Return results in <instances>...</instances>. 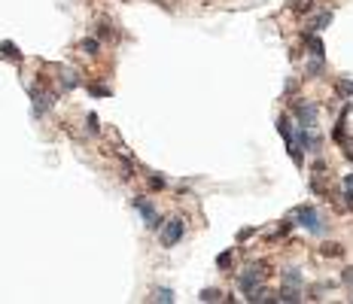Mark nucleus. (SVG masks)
Listing matches in <instances>:
<instances>
[{
	"label": "nucleus",
	"instance_id": "4468645a",
	"mask_svg": "<svg viewBox=\"0 0 353 304\" xmlns=\"http://www.w3.org/2000/svg\"><path fill=\"white\" fill-rule=\"evenodd\" d=\"M344 189H347V201L353 204V174L347 177V180H344Z\"/></svg>",
	"mask_w": 353,
	"mask_h": 304
},
{
	"label": "nucleus",
	"instance_id": "ddd939ff",
	"mask_svg": "<svg viewBox=\"0 0 353 304\" xmlns=\"http://www.w3.org/2000/svg\"><path fill=\"white\" fill-rule=\"evenodd\" d=\"M311 6H314V0H296V9H299V12H308Z\"/></svg>",
	"mask_w": 353,
	"mask_h": 304
},
{
	"label": "nucleus",
	"instance_id": "9d476101",
	"mask_svg": "<svg viewBox=\"0 0 353 304\" xmlns=\"http://www.w3.org/2000/svg\"><path fill=\"white\" fill-rule=\"evenodd\" d=\"M201 301H219V292H216V289H204V292H201Z\"/></svg>",
	"mask_w": 353,
	"mask_h": 304
},
{
	"label": "nucleus",
	"instance_id": "dca6fc26",
	"mask_svg": "<svg viewBox=\"0 0 353 304\" xmlns=\"http://www.w3.org/2000/svg\"><path fill=\"white\" fill-rule=\"evenodd\" d=\"M344 280H347V283H353V268H347V274H344Z\"/></svg>",
	"mask_w": 353,
	"mask_h": 304
},
{
	"label": "nucleus",
	"instance_id": "9b49d317",
	"mask_svg": "<svg viewBox=\"0 0 353 304\" xmlns=\"http://www.w3.org/2000/svg\"><path fill=\"white\" fill-rule=\"evenodd\" d=\"M155 298H158V301H174V292H171V289H158V292H155Z\"/></svg>",
	"mask_w": 353,
	"mask_h": 304
},
{
	"label": "nucleus",
	"instance_id": "f257e3e1",
	"mask_svg": "<svg viewBox=\"0 0 353 304\" xmlns=\"http://www.w3.org/2000/svg\"><path fill=\"white\" fill-rule=\"evenodd\" d=\"M299 219H302V225H305L308 231H314V234H320V231H323L320 216H317V210H314V207H302V210H299Z\"/></svg>",
	"mask_w": 353,
	"mask_h": 304
},
{
	"label": "nucleus",
	"instance_id": "6e6552de",
	"mask_svg": "<svg viewBox=\"0 0 353 304\" xmlns=\"http://www.w3.org/2000/svg\"><path fill=\"white\" fill-rule=\"evenodd\" d=\"M299 298H302V295H299L296 289H283V292H280V301H299Z\"/></svg>",
	"mask_w": 353,
	"mask_h": 304
},
{
	"label": "nucleus",
	"instance_id": "1a4fd4ad",
	"mask_svg": "<svg viewBox=\"0 0 353 304\" xmlns=\"http://www.w3.org/2000/svg\"><path fill=\"white\" fill-rule=\"evenodd\" d=\"M0 49H3V55H6V58H15V61H18V49H15V46H9V43H3Z\"/></svg>",
	"mask_w": 353,
	"mask_h": 304
},
{
	"label": "nucleus",
	"instance_id": "7ed1b4c3",
	"mask_svg": "<svg viewBox=\"0 0 353 304\" xmlns=\"http://www.w3.org/2000/svg\"><path fill=\"white\" fill-rule=\"evenodd\" d=\"M259 280H262V268L250 265L247 274H241V289H244V292H256V283H259Z\"/></svg>",
	"mask_w": 353,
	"mask_h": 304
},
{
	"label": "nucleus",
	"instance_id": "2eb2a0df",
	"mask_svg": "<svg viewBox=\"0 0 353 304\" xmlns=\"http://www.w3.org/2000/svg\"><path fill=\"white\" fill-rule=\"evenodd\" d=\"M94 49H98V43H94V40H88V43H82V52H88V55H94Z\"/></svg>",
	"mask_w": 353,
	"mask_h": 304
},
{
	"label": "nucleus",
	"instance_id": "0eeeda50",
	"mask_svg": "<svg viewBox=\"0 0 353 304\" xmlns=\"http://www.w3.org/2000/svg\"><path fill=\"white\" fill-rule=\"evenodd\" d=\"M329 21H332V12H320V15L311 21V27H314V30H320V27H326Z\"/></svg>",
	"mask_w": 353,
	"mask_h": 304
},
{
	"label": "nucleus",
	"instance_id": "39448f33",
	"mask_svg": "<svg viewBox=\"0 0 353 304\" xmlns=\"http://www.w3.org/2000/svg\"><path fill=\"white\" fill-rule=\"evenodd\" d=\"M299 119H302V128H311L314 119H317V107H311V104H299Z\"/></svg>",
	"mask_w": 353,
	"mask_h": 304
},
{
	"label": "nucleus",
	"instance_id": "f8f14e48",
	"mask_svg": "<svg viewBox=\"0 0 353 304\" xmlns=\"http://www.w3.org/2000/svg\"><path fill=\"white\" fill-rule=\"evenodd\" d=\"M338 253H341L338 244H326V247H323V256H338Z\"/></svg>",
	"mask_w": 353,
	"mask_h": 304
},
{
	"label": "nucleus",
	"instance_id": "423d86ee",
	"mask_svg": "<svg viewBox=\"0 0 353 304\" xmlns=\"http://www.w3.org/2000/svg\"><path fill=\"white\" fill-rule=\"evenodd\" d=\"M30 94H34V113H37V116H40V113H43V110H46V107H49V97H46V94H43V91H37V88H34V91H30Z\"/></svg>",
	"mask_w": 353,
	"mask_h": 304
},
{
	"label": "nucleus",
	"instance_id": "f03ea898",
	"mask_svg": "<svg viewBox=\"0 0 353 304\" xmlns=\"http://www.w3.org/2000/svg\"><path fill=\"white\" fill-rule=\"evenodd\" d=\"M183 231H186V222H183V219H171L168 228H165V247H174V244L183 238Z\"/></svg>",
	"mask_w": 353,
	"mask_h": 304
},
{
	"label": "nucleus",
	"instance_id": "20e7f679",
	"mask_svg": "<svg viewBox=\"0 0 353 304\" xmlns=\"http://www.w3.org/2000/svg\"><path fill=\"white\" fill-rule=\"evenodd\" d=\"M134 207H137V210L143 213V219H146V225H149V228H158V216H155L152 204H146L143 198H137V201H134Z\"/></svg>",
	"mask_w": 353,
	"mask_h": 304
}]
</instances>
